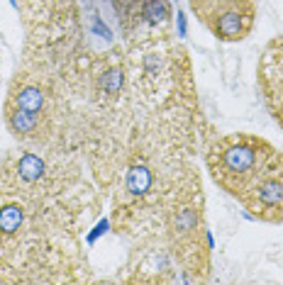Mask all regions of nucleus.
<instances>
[{
  "label": "nucleus",
  "instance_id": "nucleus-1",
  "mask_svg": "<svg viewBox=\"0 0 283 285\" xmlns=\"http://www.w3.org/2000/svg\"><path fill=\"white\" fill-rule=\"evenodd\" d=\"M276 151L279 149L264 137L237 132L215 139L205 154V163L212 183L235 200H242L246 190L266 171Z\"/></svg>",
  "mask_w": 283,
  "mask_h": 285
},
{
  "label": "nucleus",
  "instance_id": "nucleus-2",
  "mask_svg": "<svg viewBox=\"0 0 283 285\" xmlns=\"http://www.w3.org/2000/svg\"><path fill=\"white\" fill-rule=\"evenodd\" d=\"M166 239L173 256L181 261L183 271L202 281L210 271V234L202 219V193L193 180L191 188L178 193L163 214Z\"/></svg>",
  "mask_w": 283,
  "mask_h": 285
},
{
  "label": "nucleus",
  "instance_id": "nucleus-3",
  "mask_svg": "<svg viewBox=\"0 0 283 285\" xmlns=\"http://www.w3.org/2000/svg\"><path fill=\"white\" fill-rule=\"evenodd\" d=\"M240 203L244 210L261 222L281 224L283 222V154L276 151V156L266 166V171L259 176V180L246 190Z\"/></svg>",
  "mask_w": 283,
  "mask_h": 285
},
{
  "label": "nucleus",
  "instance_id": "nucleus-4",
  "mask_svg": "<svg viewBox=\"0 0 283 285\" xmlns=\"http://www.w3.org/2000/svg\"><path fill=\"white\" fill-rule=\"evenodd\" d=\"M254 22H256V0H237L207 15L202 25L210 30L215 39L235 44L251 35Z\"/></svg>",
  "mask_w": 283,
  "mask_h": 285
},
{
  "label": "nucleus",
  "instance_id": "nucleus-5",
  "mask_svg": "<svg viewBox=\"0 0 283 285\" xmlns=\"http://www.w3.org/2000/svg\"><path fill=\"white\" fill-rule=\"evenodd\" d=\"M2 120L10 134L25 144H44L54 134V117L35 115L12 105H2Z\"/></svg>",
  "mask_w": 283,
  "mask_h": 285
},
{
  "label": "nucleus",
  "instance_id": "nucleus-6",
  "mask_svg": "<svg viewBox=\"0 0 283 285\" xmlns=\"http://www.w3.org/2000/svg\"><path fill=\"white\" fill-rule=\"evenodd\" d=\"M157 188V173L147 161L137 159L127 166L124 178H122V205L142 203L147 200Z\"/></svg>",
  "mask_w": 283,
  "mask_h": 285
},
{
  "label": "nucleus",
  "instance_id": "nucleus-7",
  "mask_svg": "<svg viewBox=\"0 0 283 285\" xmlns=\"http://www.w3.org/2000/svg\"><path fill=\"white\" fill-rule=\"evenodd\" d=\"M122 88H124V66L122 64L103 66V71L95 73V90L103 93L105 98H118Z\"/></svg>",
  "mask_w": 283,
  "mask_h": 285
},
{
  "label": "nucleus",
  "instance_id": "nucleus-8",
  "mask_svg": "<svg viewBox=\"0 0 283 285\" xmlns=\"http://www.w3.org/2000/svg\"><path fill=\"white\" fill-rule=\"evenodd\" d=\"M171 20L168 0H144L142 2V22L149 27H166Z\"/></svg>",
  "mask_w": 283,
  "mask_h": 285
},
{
  "label": "nucleus",
  "instance_id": "nucleus-9",
  "mask_svg": "<svg viewBox=\"0 0 283 285\" xmlns=\"http://www.w3.org/2000/svg\"><path fill=\"white\" fill-rule=\"evenodd\" d=\"M110 2L115 5L122 25H124L127 30L142 25V2H144V0H110Z\"/></svg>",
  "mask_w": 283,
  "mask_h": 285
},
{
  "label": "nucleus",
  "instance_id": "nucleus-10",
  "mask_svg": "<svg viewBox=\"0 0 283 285\" xmlns=\"http://www.w3.org/2000/svg\"><path fill=\"white\" fill-rule=\"evenodd\" d=\"M230 2H237V0H191V7H193L198 22H205L207 15H212L215 10H220V7H225Z\"/></svg>",
  "mask_w": 283,
  "mask_h": 285
},
{
  "label": "nucleus",
  "instance_id": "nucleus-11",
  "mask_svg": "<svg viewBox=\"0 0 283 285\" xmlns=\"http://www.w3.org/2000/svg\"><path fill=\"white\" fill-rule=\"evenodd\" d=\"M178 32H181V37H186V15L183 12H178Z\"/></svg>",
  "mask_w": 283,
  "mask_h": 285
}]
</instances>
